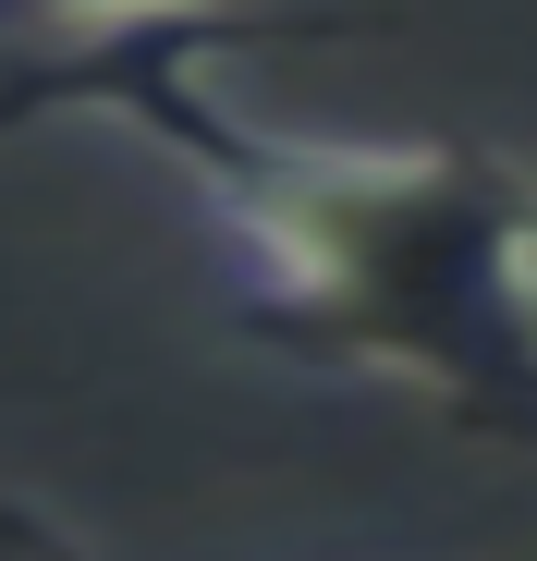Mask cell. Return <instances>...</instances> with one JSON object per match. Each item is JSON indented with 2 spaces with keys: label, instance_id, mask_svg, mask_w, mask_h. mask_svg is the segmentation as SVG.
Segmentation results:
<instances>
[{
  "label": "cell",
  "instance_id": "1",
  "mask_svg": "<svg viewBox=\"0 0 537 561\" xmlns=\"http://www.w3.org/2000/svg\"><path fill=\"white\" fill-rule=\"evenodd\" d=\"M123 123L232 256V318L306 379L415 391L427 415L537 439V171L465 135H294L159 49L73 85Z\"/></svg>",
  "mask_w": 537,
  "mask_h": 561
},
{
  "label": "cell",
  "instance_id": "2",
  "mask_svg": "<svg viewBox=\"0 0 537 561\" xmlns=\"http://www.w3.org/2000/svg\"><path fill=\"white\" fill-rule=\"evenodd\" d=\"M13 25H61V37H171V25H220L256 0H0Z\"/></svg>",
  "mask_w": 537,
  "mask_h": 561
},
{
  "label": "cell",
  "instance_id": "3",
  "mask_svg": "<svg viewBox=\"0 0 537 561\" xmlns=\"http://www.w3.org/2000/svg\"><path fill=\"white\" fill-rule=\"evenodd\" d=\"M0 561H73L49 525H25V513H0Z\"/></svg>",
  "mask_w": 537,
  "mask_h": 561
}]
</instances>
